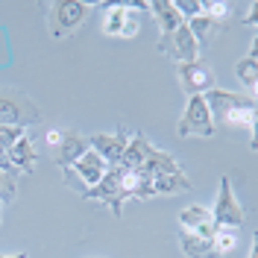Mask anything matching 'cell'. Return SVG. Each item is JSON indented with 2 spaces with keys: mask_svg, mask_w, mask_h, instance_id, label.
Returning <instances> with one entry per match:
<instances>
[{
  "mask_svg": "<svg viewBox=\"0 0 258 258\" xmlns=\"http://www.w3.org/2000/svg\"><path fill=\"white\" fill-rule=\"evenodd\" d=\"M206 97V106L211 112L214 126H241V129H255V97L249 94H235L226 88H211Z\"/></svg>",
  "mask_w": 258,
  "mask_h": 258,
  "instance_id": "obj_1",
  "label": "cell"
},
{
  "mask_svg": "<svg viewBox=\"0 0 258 258\" xmlns=\"http://www.w3.org/2000/svg\"><path fill=\"white\" fill-rule=\"evenodd\" d=\"M132 185H135V173H132V170H123V167H109V170H106V176L100 179L97 185L85 188L82 197H85V200H97V203H103V206H109L114 217H120V214H123V203L132 197Z\"/></svg>",
  "mask_w": 258,
  "mask_h": 258,
  "instance_id": "obj_2",
  "label": "cell"
},
{
  "mask_svg": "<svg viewBox=\"0 0 258 258\" xmlns=\"http://www.w3.org/2000/svg\"><path fill=\"white\" fill-rule=\"evenodd\" d=\"M88 3L80 0H56L50 3V15H47V32L50 38H64L71 32H77V27H82L88 21Z\"/></svg>",
  "mask_w": 258,
  "mask_h": 258,
  "instance_id": "obj_3",
  "label": "cell"
},
{
  "mask_svg": "<svg viewBox=\"0 0 258 258\" xmlns=\"http://www.w3.org/2000/svg\"><path fill=\"white\" fill-rule=\"evenodd\" d=\"M41 112L38 106L32 103L30 97H24L21 91H9V88H0V123L3 126H30L38 123Z\"/></svg>",
  "mask_w": 258,
  "mask_h": 258,
  "instance_id": "obj_4",
  "label": "cell"
},
{
  "mask_svg": "<svg viewBox=\"0 0 258 258\" xmlns=\"http://www.w3.org/2000/svg\"><path fill=\"white\" fill-rule=\"evenodd\" d=\"M176 135H182V138H194V135L197 138H211L214 135V120H211V112L203 94L188 97V106H185V112L176 123Z\"/></svg>",
  "mask_w": 258,
  "mask_h": 258,
  "instance_id": "obj_5",
  "label": "cell"
},
{
  "mask_svg": "<svg viewBox=\"0 0 258 258\" xmlns=\"http://www.w3.org/2000/svg\"><path fill=\"white\" fill-rule=\"evenodd\" d=\"M211 220H214L217 229H238V226L246 223V211L241 209L229 176L220 179V191H217V203L211 209Z\"/></svg>",
  "mask_w": 258,
  "mask_h": 258,
  "instance_id": "obj_6",
  "label": "cell"
},
{
  "mask_svg": "<svg viewBox=\"0 0 258 258\" xmlns=\"http://www.w3.org/2000/svg\"><path fill=\"white\" fill-rule=\"evenodd\" d=\"M159 50L170 59V62H176V64L197 62V59H200V47H197V38L191 35L188 24H182L179 30L161 35V38H159Z\"/></svg>",
  "mask_w": 258,
  "mask_h": 258,
  "instance_id": "obj_7",
  "label": "cell"
},
{
  "mask_svg": "<svg viewBox=\"0 0 258 258\" xmlns=\"http://www.w3.org/2000/svg\"><path fill=\"white\" fill-rule=\"evenodd\" d=\"M141 30L135 12L129 9L126 3H112L106 6V21H103V32L112 38H135Z\"/></svg>",
  "mask_w": 258,
  "mask_h": 258,
  "instance_id": "obj_8",
  "label": "cell"
},
{
  "mask_svg": "<svg viewBox=\"0 0 258 258\" xmlns=\"http://www.w3.org/2000/svg\"><path fill=\"white\" fill-rule=\"evenodd\" d=\"M176 77L182 82V88L191 94H209L211 88H214V71H211L206 62H182L176 64Z\"/></svg>",
  "mask_w": 258,
  "mask_h": 258,
  "instance_id": "obj_9",
  "label": "cell"
},
{
  "mask_svg": "<svg viewBox=\"0 0 258 258\" xmlns=\"http://www.w3.org/2000/svg\"><path fill=\"white\" fill-rule=\"evenodd\" d=\"M126 144H129L126 129H117V132H97V135L88 138V147H91L109 167H117V164H120V156H123Z\"/></svg>",
  "mask_w": 258,
  "mask_h": 258,
  "instance_id": "obj_10",
  "label": "cell"
},
{
  "mask_svg": "<svg viewBox=\"0 0 258 258\" xmlns=\"http://www.w3.org/2000/svg\"><path fill=\"white\" fill-rule=\"evenodd\" d=\"M106 170H109V164H106V161H103L94 150L88 147V153H82L80 159L74 161V167H71V170H64V173H77V176L91 188V185H97L100 179L106 176Z\"/></svg>",
  "mask_w": 258,
  "mask_h": 258,
  "instance_id": "obj_11",
  "label": "cell"
},
{
  "mask_svg": "<svg viewBox=\"0 0 258 258\" xmlns=\"http://www.w3.org/2000/svg\"><path fill=\"white\" fill-rule=\"evenodd\" d=\"M82 153H88V138L80 135V132H62L56 164H59L62 170H71V167H74V161L80 159Z\"/></svg>",
  "mask_w": 258,
  "mask_h": 258,
  "instance_id": "obj_12",
  "label": "cell"
},
{
  "mask_svg": "<svg viewBox=\"0 0 258 258\" xmlns=\"http://www.w3.org/2000/svg\"><path fill=\"white\" fill-rule=\"evenodd\" d=\"M185 24H188L191 35L197 38V47L200 50L209 47V44H214V41L220 38V32H223V21H214V18H206V15L188 18Z\"/></svg>",
  "mask_w": 258,
  "mask_h": 258,
  "instance_id": "obj_13",
  "label": "cell"
},
{
  "mask_svg": "<svg viewBox=\"0 0 258 258\" xmlns=\"http://www.w3.org/2000/svg\"><path fill=\"white\" fill-rule=\"evenodd\" d=\"M147 9L153 12V18H156V24H159L161 35L179 30V27L185 24V18L179 15L176 3H170V0H153V3H147Z\"/></svg>",
  "mask_w": 258,
  "mask_h": 258,
  "instance_id": "obj_14",
  "label": "cell"
},
{
  "mask_svg": "<svg viewBox=\"0 0 258 258\" xmlns=\"http://www.w3.org/2000/svg\"><path fill=\"white\" fill-rule=\"evenodd\" d=\"M6 159H9V164H12L15 173H32V170H35V147H32L30 135L18 138L15 144L9 147Z\"/></svg>",
  "mask_w": 258,
  "mask_h": 258,
  "instance_id": "obj_15",
  "label": "cell"
},
{
  "mask_svg": "<svg viewBox=\"0 0 258 258\" xmlns=\"http://www.w3.org/2000/svg\"><path fill=\"white\" fill-rule=\"evenodd\" d=\"M153 150H156V147L150 144L144 135H132L126 150H123V156H120V164H117V167H123V170H138V167L150 159Z\"/></svg>",
  "mask_w": 258,
  "mask_h": 258,
  "instance_id": "obj_16",
  "label": "cell"
},
{
  "mask_svg": "<svg viewBox=\"0 0 258 258\" xmlns=\"http://www.w3.org/2000/svg\"><path fill=\"white\" fill-rule=\"evenodd\" d=\"M176 170H182L179 161L164 150H153L150 159L138 167V173H144V176H164V173H176Z\"/></svg>",
  "mask_w": 258,
  "mask_h": 258,
  "instance_id": "obj_17",
  "label": "cell"
},
{
  "mask_svg": "<svg viewBox=\"0 0 258 258\" xmlns=\"http://www.w3.org/2000/svg\"><path fill=\"white\" fill-rule=\"evenodd\" d=\"M179 243H182V252H185L188 258H220L217 252H214L211 241L194 235V232H188V229H179Z\"/></svg>",
  "mask_w": 258,
  "mask_h": 258,
  "instance_id": "obj_18",
  "label": "cell"
},
{
  "mask_svg": "<svg viewBox=\"0 0 258 258\" xmlns=\"http://www.w3.org/2000/svg\"><path fill=\"white\" fill-rule=\"evenodd\" d=\"M176 191H191V179L182 170L164 173V176H153V197L156 194H176Z\"/></svg>",
  "mask_w": 258,
  "mask_h": 258,
  "instance_id": "obj_19",
  "label": "cell"
},
{
  "mask_svg": "<svg viewBox=\"0 0 258 258\" xmlns=\"http://www.w3.org/2000/svg\"><path fill=\"white\" fill-rule=\"evenodd\" d=\"M24 135H27L24 126H3V123H0V170H3V173H15L12 164H9V159H6V153H9V147L15 144L18 138H24Z\"/></svg>",
  "mask_w": 258,
  "mask_h": 258,
  "instance_id": "obj_20",
  "label": "cell"
},
{
  "mask_svg": "<svg viewBox=\"0 0 258 258\" xmlns=\"http://www.w3.org/2000/svg\"><path fill=\"white\" fill-rule=\"evenodd\" d=\"M179 223H182V229H188V232H194V229H200V226L206 223H214L211 220V209H206V206H188V209L179 211Z\"/></svg>",
  "mask_w": 258,
  "mask_h": 258,
  "instance_id": "obj_21",
  "label": "cell"
},
{
  "mask_svg": "<svg viewBox=\"0 0 258 258\" xmlns=\"http://www.w3.org/2000/svg\"><path fill=\"white\" fill-rule=\"evenodd\" d=\"M235 74H238L241 85H246V88H255V85H258V62H255V50H249V53L243 56L241 62L235 64Z\"/></svg>",
  "mask_w": 258,
  "mask_h": 258,
  "instance_id": "obj_22",
  "label": "cell"
},
{
  "mask_svg": "<svg viewBox=\"0 0 258 258\" xmlns=\"http://www.w3.org/2000/svg\"><path fill=\"white\" fill-rule=\"evenodd\" d=\"M211 246H214V252L220 258L229 255V252L238 246V232H235V229H217V232L211 235Z\"/></svg>",
  "mask_w": 258,
  "mask_h": 258,
  "instance_id": "obj_23",
  "label": "cell"
},
{
  "mask_svg": "<svg viewBox=\"0 0 258 258\" xmlns=\"http://www.w3.org/2000/svg\"><path fill=\"white\" fill-rule=\"evenodd\" d=\"M200 6H203L200 15H206V18H214V21H226V18H229V3H220V0H203Z\"/></svg>",
  "mask_w": 258,
  "mask_h": 258,
  "instance_id": "obj_24",
  "label": "cell"
},
{
  "mask_svg": "<svg viewBox=\"0 0 258 258\" xmlns=\"http://www.w3.org/2000/svg\"><path fill=\"white\" fill-rule=\"evenodd\" d=\"M15 197V179H9V173L0 170V203H9Z\"/></svg>",
  "mask_w": 258,
  "mask_h": 258,
  "instance_id": "obj_25",
  "label": "cell"
},
{
  "mask_svg": "<svg viewBox=\"0 0 258 258\" xmlns=\"http://www.w3.org/2000/svg\"><path fill=\"white\" fill-rule=\"evenodd\" d=\"M59 141H62V132H59V129H50V132H47V144L50 147H59Z\"/></svg>",
  "mask_w": 258,
  "mask_h": 258,
  "instance_id": "obj_26",
  "label": "cell"
},
{
  "mask_svg": "<svg viewBox=\"0 0 258 258\" xmlns=\"http://www.w3.org/2000/svg\"><path fill=\"white\" fill-rule=\"evenodd\" d=\"M0 258H30L27 252H15V255H0Z\"/></svg>",
  "mask_w": 258,
  "mask_h": 258,
  "instance_id": "obj_27",
  "label": "cell"
},
{
  "mask_svg": "<svg viewBox=\"0 0 258 258\" xmlns=\"http://www.w3.org/2000/svg\"><path fill=\"white\" fill-rule=\"evenodd\" d=\"M249 258H258V252H255V243H252V249H249Z\"/></svg>",
  "mask_w": 258,
  "mask_h": 258,
  "instance_id": "obj_28",
  "label": "cell"
},
{
  "mask_svg": "<svg viewBox=\"0 0 258 258\" xmlns=\"http://www.w3.org/2000/svg\"><path fill=\"white\" fill-rule=\"evenodd\" d=\"M0 220H3V206H0Z\"/></svg>",
  "mask_w": 258,
  "mask_h": 258,
  "instance_id": "obj_29",
  "label": "cell"
}]
</instances>
